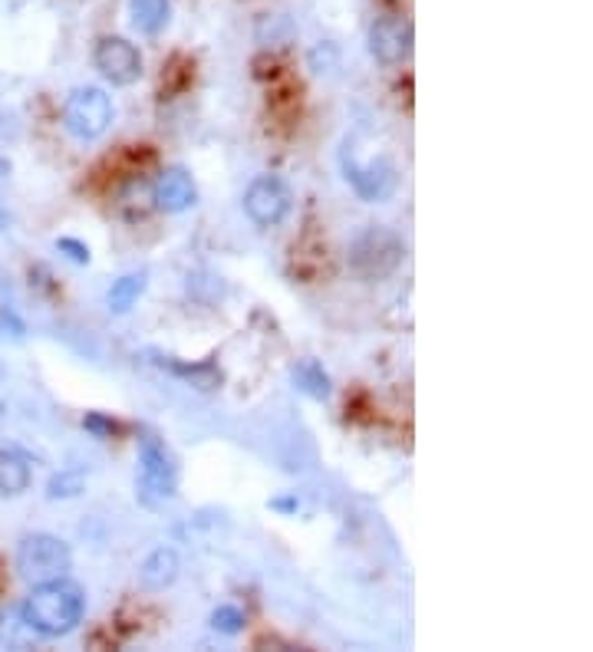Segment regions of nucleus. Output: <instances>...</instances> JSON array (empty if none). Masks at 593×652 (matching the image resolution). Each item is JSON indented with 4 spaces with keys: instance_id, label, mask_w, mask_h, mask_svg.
<instances>
[{
    "instance_id": "dca6fc26",
    "label": "nucleus",
    "mask_w": 593,
    "mask_h": 652,
    "mask_svg": "<svg viewBox=\"0 0 593 652\" xmlns=\"http://www.w3.org/2000/svg\"><path fill=\"white\" fill-rule=\"evenodd\" d=\"M162 366H169L172 373H179V376H185V379H195V386H198V389H215V386L221 382V373H218L212 363L185 366V363H172V359H166Z\"/></svg>"
},
{
    "instance_id": "4be33fe9",
    "label": "nucleus",
    "mask_w": 593,
    "mask_h": 652,
    "mask_svg": "<svg viewBox=\"0 0 593 652\" xmlns=\"http://www.w3.org/2000/svg\"><path fill=\"white\" fill-rule=\"evenodd\" d=\"M271 507H277V511H297V501H271Z\"/></svg>"
},
{
    "instance_id": "20e7f679",
    "label": "nucleus",
    "mask_w": 593,
    "mask_h": 652,
    "mask_svg": "<svg viewBox=\"0 0 593 652\" xmlns=\"http://www.w3.org/2000/svg\"><path fill=\"white\" fill-rule=\"evenodd\" d=\"M113 123V100L96 87H80L64 103V126L73 139L93 142Z\"/></svg>"
},
{
    "instance_id": "4468645a",
    "label": "nucleus",
    "mask_w": 593,
    "mask_h": 652,
    "mask_svg": "<svg viewBox=\"0 0 593 652\" xmlns=\"http://www.w3.org/2000/svg\"><path fill=\"white\" fill-rule=\"evenodd\" d=\"M290 379H294V386H297L300 392H307L310 399H330V392H333L330 376H327L323 366L313 363V359L297 363V366L290 369Z\"/></svg>"
},
{
    "instance_id": "6ab92c4d",
    "label": "nucleus",
    "mask_w": 593,
    "mask_h": 652,
    "mask_svg": "<svg viewBox=\"0 0 593 652\" xmlns=\"http://www.w3.org/2000/svg\"><path fill=\"white\" fill-rule=\"evenodd\" d=\"M57 251L67 254L73 264H90V248L83 241H77V238H60L57 241Z\"/></svg>"
},
{
    "instance_id": "ddd939ff",
    "label": "nucleus",
    "mask_w": 593,
    "mask_h": 652,
    "mask_svg": "<svg viewBox=\"0 0 593 652\" xmlns=\"http://www.w3.org/2000/svg\"><path fill=\"white\" fill-rule=\"evenodd\" d=\"M31 488V465L18 455L0 448V497H18Z\"/></svg>"
},
{
    "instance_id": "aec40b11",
    "label": "nucleus",
    "mask_w": 593,
    "mask_h": 652,
    "mask_svg": "<svg viewBox=\"0 0 593 652\" xmlns=\"http://www.w3.org/2000/svg\"><path fill=\"white\" fill-rule=\"evenodd\" d=\"M27 327L18 320V313L11 310H0V340H24Z\"/></svg>"
},
{
    "instance_id": "b1692460",
    "label": "nucleus",
    "mask_w": 593,
    "mask_h": 652,
    "mask_svg": "<svg viewBox=\"0 0 593 652\" xmlns=\"http://www.w3.org/2000/svg\"><path fill=\"white\" fill-rule=\"evenodd\" d=\"M8 221H11V218H8V211H4V208H0V231H4V228H8Z\"/></svg>"
},
{
    "instance_id": "5701e85b",
    "label": "nucleus",
    "mask_w": 593,
    "mask_h": 652,
    "mask_svg": "<svg viewBox=\"0 0 593 652\" xmlns=\"http://www.w3.org/2000/svg\"><path fill=\"white\" fill-rule=\"evenodd\" d=\"M8 175H11V162L0 159V179H8Z\"/></svg>"
},
{
    "instance_id": "f03ea898",
    "label": "nucleus",
    "mask_w": 593,
    "mask_h": 652,
    "mask_svg": "<svg viewBox=\"0 0 593 652\" xmlns=\"http://www.w3.org/2000/svg\"><path fill=\"white\" fill-rule=\"evenodd\" d=\"M402 258H406L402 238H399L392 228H383V225L363 228V231L350 241V251H346L350 271H353L360 281H383V277L396 274L399 264H402Z\"/></svg>"
},
{
    "instance_id": "f257e3e1",
    "label": "nucleus",
    "mask_w": 593,
    "mask_h": 652,
    "mask_svg": "<svg viewBox=\"0 0 593 652\" xmlns=\"http://www.w3.org/2000/svg\"><path fill=\"white\" fill-rule=\"evenodd\" d=\"M21 613L37 636L57 639V636L73 632L83 622L87 596L77 583L60 576V580H50V583H37L31 590V596L24 599Z\"/></svg>"
},
{
    "instance_id": "f8f14e48",
    "label": "nucleus",
    "mask_w": 593,
    "mask_h": 652,
    "mask_svg": "<svg viewBox=\"0 0 593 652\" xmlns=\"http://www.w3.org/2000/svg\"><path fill=\"white\" fill-rule=\"evenodd\" d=\"M129 21L142 37H159L172 21L169 0H129Z\"/></svg>"
},
{
    "instance_id": "2eb2a0df",
    "label": "nucleus",
    "mask_w": 593,
    "mask_h": 652,
    "mask_svg": "<svg viewBox=\"0 0 593 652\" xmlns=\"http://www.w3.org/2000/svg\"><path fill=\"white\" fill-rule=\"evenodd\" d=\"M146 274H126V277H119L113 287H110V294H106V307L113 310V313H126V310H133L136 307V300L146 294Z\"/></svg>"
},
{
    "instance_id": "0eeeda50",
    "label": "nucleus",
    "mask_w": 593,
    "mask_h": 652,
    "mask_svg": "<svg viewBox=\"0 0 593 652\" xmlns=\"http://www.w3.org/2000/svg\"><path fill=\"white\" fill-rule=\"evenodd\" d=\"M93 64L113 87H133L142 77V54L126 37H103L93 50Z\"/></svg>"
},
{
    "instance_id": "423d86ee",
    "label": "nucleus",
    "mask_w": 593,
    "mask_h": 652,
    "mask_svg": "<svg viewBox=\"0 0 593 652\" xmlns=\"http://www.w3.org/2000/svg\"><path fill=\"white\" fill-rule=\"evenodd\" d=\"M290 188L277 175H258L244 192V211L258 228H277L290 215Z\"/></svg>"
},
{
    "instance_id": "1a4fd4ad",
    "label": "nucleus",
    "mask_w": 593,
    "mask_h": 652,
    "mask_svg": "<svg viewBox=\"0 0 593 652\" xmlns=\"http://www.w3.org/2000/svg\"><path fill=\"white\" fill-rule=\"evenodd\" d=\"M139 465H142V484H146V491H152L159 497L175 494L179 468H175L172 455L166 451V445L156 435H142L139 438Z\"/></svg>"
},
{
    "instance_id": "412c9836",
    "label": "nucleus",
    "mask_w": 593,
    "mask_h": 652,
    "mask_svg": "<svg viewBox=\"0 0 593 652\" xmlns=\"http://www.w3.org/2000/svg\"><path fill=\"white\" fill-rule=\"evenodd\" d=\"M83 425H87L93 435H100V438H106V435H113V432L119 428L113 419H106V415H100V412H90V415L83 419Z\"/></svg>"
},
{
    "instance_id": "a211bd4d",
    "label": "nucleus",
    "mask_w": 593,
    "mask_h": 652,
    "mask_svg": "<svg viewBox=\"0 0 593 652\" xmlns=\"http://www.w3.org/2000/svg\"><path fill=\"white\" fill-rule=\"evenodd\" d=\"M83 491V474L80 471H64V474H57L54 481H50V488H47V494L57 501V497H77Z\"/></svg>"
},
{
    "instance_id": "f3484780",
    "label": "nucleus",
    "mask_w": 593,
    "mask_h": 652,
    "mask_svg": "<svg viewBox=\"0 0 593 652\" xmlns=\"http://www.w3.org/2000/svg\"><path fill=\"white\" fill-rule=\"evenodd\" d=\"M212 626L225 636H238L244 629V613L238 606H218L212 613Z\"/></svg>"
},
{
    "instance_id": "39448f33",
    "label": "nucleus",
    "mask_w": 593,
    "mask_h": 652,
    "mask_svg": "<svg viewBox=\"0 0 593 652\" xmlns=\"http://www.w3.org/2000/svg\"><path fill=\"white\" fill-rule=\"evenodd\" d=\"M415 31L406 14H379L369 27V54L383 67H399L412 57Z\"/></svg>"
},
{
    "instance_id": "9d476101",
    "label": "nucleus",
    "mask_w": 593,
    "mask_h": 652,
    "mask_svg": "<svg viewBox=\"0 0 593 652\" xmlns=\"http://www.w3.org/2000/svg\"><path fill=\"white\" fill-rule=\"evenodd\" d=\"M152 202L159 211L166 215H182L189 211L195 202H198V188H195V179L185 172V169H166L156 185H152Z\"/></svg>"
},
{
    "instance_id": "9b49d317",
    "label": "nucleus",
    "mask_w": 593,
    "mask_h": 652,
    "mask_svg": "<svg viewBox=\"0 0 593 652\" xmlns=\"http://www.w3.org/2000/svg\"><path fill=\"white\" fill-rule=\"evenodd\" d=\"M179 570H182V560L172 547H159L152 550L142 563H139V583L152 593L172 586L179 580Z\"/></svg>"
},
{
    "instance_id": "6e6552de",
    "label": "nucleus",
    "mask_w": 593,
    "mask_h": 652,
    "mask_svg": "<svg viewBox=\"0 0 593 652\" xmlns=\"http://www.w3.org/2000/svg\"><path fill=\"white\" fill-rule=\"evenodd\" d=\"M343 172L346 182L353 185V192L363 202H386L396 192V165L389 159H376V162H360L350 146L343 149Z\"/></svg>"
},
{
    "instance_id": "7ed1b4c3",
    "label": "nucleus",
    "mask_w": 593,
    "mask_h": 652,
    "mask_svg": "<svg viewBox=\"0 0 593 652\" xmlns=\"http://www.w3.org/2000/svg\"><path fill=\"white\" fill-rule=\"evenodd\" d=\"M14 567H18L21 580L37 586V583H50V580L67 576L70 567H73V553H70V544L60 540L57 534H31V537L21 540Z\"/></svg>"
}]
</instances>
